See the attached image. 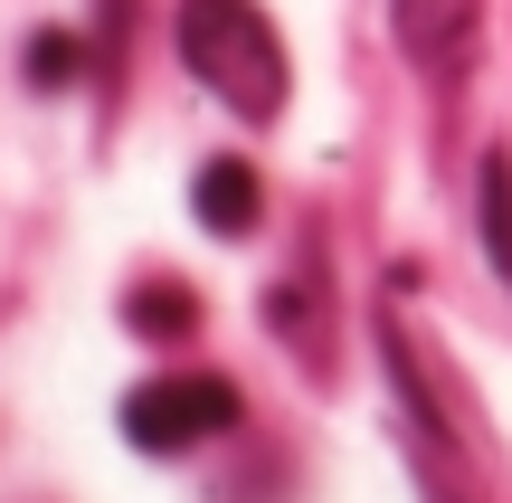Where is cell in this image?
<instances>
[{"label": "cell", "instance_id": "cell-1", "mask_svg": "<svg viewBox=\"0 0 512 503\" xmlns=\"http://www.w3.org/2000/svg\"><path fill=\"white\" fill-rule=\"evenodd\" d=\"M181 57L238 124L285 114V38L256 0H181Z\"/></svg>", "mask_w": 512, "mask_h": 503}, {"label": "cell", "instance_id": "cell-2", "mask_svg": "<svg viewBox=\"0 0 512 503\" xmlns=\"http://www.w3.org/2000/svg\"><path fill=\"white\" fill-rule=\"evenodd\" d=\"M219 428H238V390L219 371H171V380H143L124 399V437L143 456H181V447H200Z\"/></svg>", "mask_w": 512, "mask_h": 503}, {"label": "cell", "instance_id": "cell-3", "mask_svg": "<svg viewBox=\"0 0 512 503\" xmlns=\"http://www.w3.org/2000/svg\"><path fill=\"white\" fill-rule=\"evenodd\" d=\"M399 38L418 67H456L475 38V0H399Z\"/></svg>", "mask_w": 512, "mask_h": 503}, {"label": "cell", "instance_id": "cell-4", "mask_svg": "<svg viewBox=\"0 0 512 503\" xmlns=\"http://www.w3.org/2000/svg\"><path fill=\"white\" fill-rule=\"evenodd\" d=\"M256 200H266V190H256L247 162H209L200 181H190V209H200V228H219V238H247V228H256Z\"/></svg>", "mask_w": 512, "mask_h": 503}, {"label": "cell", "instance_id": "cell-5", "mask_svg": "<svg viewBox=\"0 0 512 503\" xmlns=\"http://www.w3.org/2000/svg\"><path fill=\"white\" fill-rule=\"evenodd\" d=\"M484 247H494V266L512 276V152H484Z\"/></svg>", "mask_w": 512, "mask_h": 503}, {"label": "cell", "instance_id": "cell-6", "mask_svg": "<svg viewBox=\"0 0 512 503\" xmlns=\"http://www.w3.org/2000/svg\"><path fill=\"white\" fill-rule=\"evenodd\" d=\"M76 76H86V38L38 29V38H29V86H76Z\"/></svg>", "mask_w": 512, "mask_h": 503}, {"label": "cell", "instance_id": "cell-7", "mask_svg": "<svg viewBox=\"0 0 512 503\" xmlns=\"http://www.w3.org/2000/svg\"><path fill=\"white\" fill-rule=\"evenodd\" d=\"M124 314H133V333H152V342H181L190 333V295H181V285H143Z\"/></svg>", "mask_w": 512, "mask_h": 503}]
</instances>
